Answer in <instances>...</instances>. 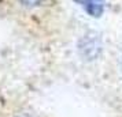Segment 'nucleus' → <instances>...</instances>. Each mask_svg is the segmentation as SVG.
Segmentation results:
<instances>
[{"mask_svg":"<svg viewBox=\"0 0 122 117\" xmlns=\"http://www.w3.org/2000/svg\"><path fill=\"white\" fill-rule=\"evenodd\" d=\"M78 50L84 59L95 60L102 52V41H100L99 35L95 33H89L84 35L78 44Z\"/></svg>","mask_w":122,"mask_h":117,"instance_id":"nucleus-1","label":"nucleus"},{"mask_svg":"<svg viewBox=\"0 0 122 117\" xmlns=\"http://www.w3.org/2000/svg\"><path fill=\"white\" fill-rule=\"evenodd\" d=\"M81 4L92 17H100L103 12V3L100 0H81Z\"/></svg>","mask_w":122,"mask_h":117,"instance_id":"nucleus-2","label":"nucleus"},{"mask_svg":"<svg viewBox=\"0 0 122 117\" xmlns=\"http://www.w3.org/2000/svg\"><path fill=\"white\" fill-rule=\"evenodd\" d=\"M23 6H28V7H34V6H39L41 4L44 0H19Z\"/></svg>","mask_w":122,"mask_h":117,"instance_id":"nucleus-3","label":"nucleus"},{"mask_svg":"<svg viewBox=\"0 0 122 117\" xmlns=\"http://www.w3.org/2000/svg\"><path fill=\"white\" fill-rule=\"evenodd\" d=\"M17 117H36V116H33V114H29V113H23V114H19V116H17Z\"/></svg>","mask_w":122,"mask_h":117,"instance_id":"nucleus-4","label":"nucleus"}]
</instances>
